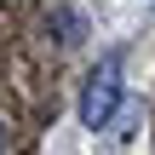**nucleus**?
Listing matches in <instances>:
<instances>
[{"label":"nucleus","mask_w":155,"mask_h":155,"mask_svg":"<svg viewBox=\"0 0 155 155\" xmlns=\"http://www.w3.org/2000/svg\"><path fill=\"white\" fill-rule=\"evenodd\" d=\"M115 115H121V52H109L81 92V127L98 132V127H115Z\"/></svg>","instance_id":"obj_1"},{"label":"nucleus","mask_w":155,"mask_h":155,"mask_svg":"<svg viewBox=\"0 0 155 155\" xmlns=\"http://www.w3.org/2000/svg\"><path fill=\"white\" fill-rule=\"evenodd\" d=\"M46 29L58 35V46H81V40H86V17H81L75 6H52V17H46Z\"/></svg>","instance_id":"obj_2"},{"label":"nucleus","mask_w":155,"mask_h":155,"mask_svg":"<svg viewBox=\"0 0 155 155\" xmlns=\"http://www.w3.org/2000/svg\"><path fill=\"white\" fill-rule=\"evenodd\" d=\"M0 144H6V127H0Z\"/></svg>","instance_id":"obj_3"}]
</instances>
